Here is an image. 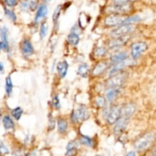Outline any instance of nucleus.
Here are the masks:
<instances>
[{
  "instance_id": "f257e3e1",
  "label": "nucleus",
  "mask_w": 156,
  "mask_h": 156,
  "mask_svg": "<svg viewBox=\"0 0 156 156\" xmlns=\"http://www.w3.org/2000/svg\"><path fill=\"white\" fill-rule=\"evenodd\" d=\"M114 5H110L107 9L108 12L112 15H123L129 13L133 9V2L130 1H114Z\"/></svg>"
},
{
  "instance_id": "f03ea898",
  "label": "nucleus",
  "mask_w": 156,
  "mask_h": 156,
  "mask_svg": "<svg viewBox=\"0 0 156 156\" xmlns=\"http://www.w3.org/2000/svg\"><path fill=\"white\" fill-rule=\"evenodd\" d=\"M155 140V134L152 132L147 133L141 136L134 143V147L138 151H144L152 145Z\"/></svg>"
},
{
  "instance_id": "7ed1b4c3",
  "label": "nucleus",
  "mask_w": 156,
  "mask_h": 156,
  "mask_svg": "<svg viewBox=\"0 0 156 156\" xmlns=\"http://www.w3.org/2000/svg\"><path fill=\"white\" fill-rule=\"evenodd\" d=\"M127 73L121 72L118 74L111 76L107 81V87L108 88H119V87L122 86L124 84V82H126V79H127Z\"/></svg>"
},
{
  "instance_id": "20e7f679",
  "label": "nucleus",
  "mask_w": 156,
  "mask_h": 156,
  "mask_svg": "<svg viewBox=\"0 0 156 156\" xmlns=\"http://www.w3.org/2000/svg\"><path fill=\"white\" fill-rule=\"evenodd\" d=\"M134 27L133 24H123V25L118 26L113 29L111 32V35L113 37H119L128 35L130 32L133 30Z\"/></svg>"
},
{
  "instance_id": "39448f33",
  "label": "nucleus",
  "mask_w": 156,
  "mask_h": 156,
  "mask_svg": "<svg viewBox=\"0 0 156 156\" xmlns=\"http://www.w3.org/2000/svg\"><path fill=\"white\" fill-rule=\"evenodd\" d=\"M148 49V45L145 42H136L131 45V56L133 59H136Z\"/></svg>"
},
{
  "instance_id": "423d86ee",
  "label": "nucleus",
  "mask_w": 156,
  "mask_h": 156,
  "mask_svg": "<svg viewBox=\"0 0 156 156\" xmlns=\"http://www.w3.org/2000/svg\"><path fill=\"white\" fill-rule=\"evenodd\" d=\"M126 17L117 15H110L105 19V24L107 27H118L124 24Z\"/></svg>"
},
{
  "instance_id": "0eeeda50",
  "label": "nucleus",
  "mask_w": 156,
  "mask_h": 156,
  "mask_svg": "<svg viewBox=\"0 0 156 156\" xmlns=\"http://www.w3.org/2000/svg\"><path fill=\"white\" fill-rule=\"evenodd\" d=\"M107 121L109 124H115L121 118V107L116 106L111 109L107 115Z\"/></svg>"
},
{
  "instance_id": "6e6552de",
  "label": "nucleus",
  "mask_w": 156,
  "mask_h": 156,
  "mask_svg": "<svg viewBox=\"0 0 156 156\" xmlns=\"http://www.w3.org/2000/svg\"><path fill=\"white\" fill-rule=\"evenodd\" d=\"M129 119L124 118V117H121L117 123L114 125V133L115 136H120L126 128L127 127L128 123H129Z\"/></svg>"
},
{
  "instance_id": "1a4fd4ad",
  "label": "nucleus",
  "mask_w": 156,
  "mask_h": 156,
  "mask_svg": "<svg viewBox=\"0 0 156 156\" xmlns=\"http://www.w3.org/2000/svg\"><path fill=\"white\" fill-rule=\"evenodd\" d=\"M130 39V37L129 35H125V36L119 37H116L111 41L108 44V47L111 49L117 48V47H120L126 44L128 41Z\"/></svg>"
},
{
  "instance_id": "9d476101",
  "label": "nucleus",
  "mask_w": 156,
  "mask_h": 156,
  "mask_svg": "<svg viewBox=\"0 0 156 156\" xmlns=\"http://www.w3.org/2000/svg\"><path fill=\"white\" fill-rule=\"evenodd\" d=\"M21 49L24 56H30L34 53V49L29 39H24L21 42Z\"/></svg>"
},
{
  "instance_id": "9b49d317",
  "label": "nucleus",
  "mask_w": 156,
  "mask_h": 156,
  "mask_svg": "<svg viewBox=\"0 0 156 156\" xmlns=\"http://www.w3.org/2000/svg\"><path fill=\"white\" fill-rule=\"evenodd\" d=\"M136 107L133 104H127L121 108V117L129 119V117L134 114Z\"/></svg>"
},
{
  "instance_id": "f8f14e48",
  "label": "nucleus",
  "mask_w": 156,
  "mask_h": 156,
  "mask_svg": "<svg viewBox=\"0 0 156 156\" xmlns=\"http://www.w3.org/2000/svg\"><path fill=\"white\" fill-rule=\"evenodd\" d=\"M78 148H79V142L76 140H73L69 142L66 146V156H74L77 153Z\"/></svg>"
},
{
  "instance_id": "ddd939ff",
  "label": "nucleus",
  "mask_w": 156,
  "mask_h": 156,
  "mask_svg": "<svg viewBox=\"0 0 156 156\" xmlns=\"http://www.w3.org/2000/svg\"><path fill=\"white\" fill-rule=\"evenodd\" d=\"M108 68V65L106 62H100L96 64L95 66L92 69V75L94 76H98L103 74L107 69Z\"/></svg>"
},
{
  "instance_id": "4468645a",
  "label": "nucleus",
  "mask_w": 156,
  "mask_h": 156,
  "mask_svg": "<svg viewBox=\"0 0 156 156\" xmlns=\"http://www.w3.org/2000/svg\"><path fill=\"white\" fill-rule=\"evenodd\" d=\"M127 59H128L127 53L124 51H121L112 55V56L111 57V61L113 62V63L118 64V63H120V62H123V61H125Z\"/></svg>"
},
{
  "instance_id": "2eb2a0df",
  "label": "nucleus",
  "mask_w": 156,
  "mask_h": 156,
  "mask_svg": "<svg viewBox=\"0 0 156 156\" xmlns=\"http://www.w3.org/2000/svg\"><path fill=\"white\" fill-rule=\"evenodd\" d=\"M0 35L2 38V50H5V51H9V40H8V30L6 27H2L0 29Z\"/></svg>"
},
{
  "instance_id": "dca6fc26",
  "label": "nucleus",
  "mask_w": 156,
  "mask_h": 156,
  "mask_svg": "<svg viewBox=\"0 0 156 156\" xmlns=\"http://www.w3.org/2000/svg\"><path fill=\"white\" fill-rule=\"evenodd\" d=\"M56 69H57V73H58V75L59 76V77L60 78L66 77V76L67 74V72H68V69H69L68 62L65 60L62 61V62H59V63L57 64Z\"/></svg>"
},
{
  "instance_id": "f3484780",
  "label": "nucleus",
  "mask_w": 156,
  "mask_h": 156,
  "mask_svg": "<svg viewBox=\"0 0 156 156\" xmlns=\"http://www.w3.org/2000/svg\"><path fill=\"white\" fill-rule=\"evenodd\" d=\"M48 12V9H47V5H41L38 7L37 11L36 16H35V22H39L41 19L45 18Z\"/></svg>"
},
{
  "instance_id": "a211bd4d",
  "label": "nucleus",
  "mask_w": 156,
  "mask_h": 156,
  "mask_svg": "<svg viewBox=\"0 0 156 156\" xmlns=\"http://www.w3.org/2000/svg\"><path fill=\"white\" fill-rule=\"evenodd\" d=\"M76 111L79 116V120H85L89 117V112L85 106L79 107V109L76 110Z\"/></svg>"
},
{
  "instance_id": "6ab92c4d",
  "label": "nucleus",
  "mask_w": 156,
  "mask_h": 156,
  "mask_svg": "<svg viewBox=\"0 0 156 156\" xmlns=\"http://www.w3.org/2000/svg\"><path fill=\"white\" fill-rule=\"evenodd\" d=\"M120 93V88H108V91H107V99L109 101H114L116 98L118 96V94Z\"/></svg>"
},
{
  "instance_id": "aec40b11",
  "label": "nucleus",
  "mask_w": 156,
  "mask_h": 156,
  "mask_svg": "<svg viewBox=\"0 0 156 156\" xmlns=\"http://www.w3.org/2000/svg\"><path fill=\"white\" fill-rule=\"evenodd\" d=\"M58 131L60 133H64L68 128V123L64 118H59L57 121Z\"/></svg>"
},
{
  "instance_id": "412c9836",
  "label": "nucleus",
  "mask_w": 156,
  "mask_h": 156,
  "mask_svg": "<svg viewBox=\"0 0 156 156\" xmlns=\"http://www.w3.org/2000/svg\"><path fill=\"white\" fill-rule=\"evenodd\" d=\"M2 123L5 129H11L15 127V123L9 116H5L2 118Z\"/></svg>"
},
{
  "instance_id": "4be33fe9",
  "label": "nucleus",
  "mask_w": 156,
  "mask_h": 156,
  "mask_svg": "<svg viewBox=\"0 0 156 156\" xmlns=\"http://www.w3.org/2000/svg\"><path fill=\"white\" fill-rule=\"evenodd\" d=\"M67 40H68L69 43L71 45L76 46L79 44V36L78 34H75L72 32L71 34L68 35L67 37Z\"/></svg>"
},
{
  "instance_id": "5701e85b",
  "label": "nucleus",
  "mask_w": 156,
  "mask_h": 156,
  "mask_svg": "<svg viewBox=\"0 0 156 156\" xmlns=\"http://www.w3.org/2000/svg\"><path fill=\"white\" fill-rule=\"evenodd\" d=\"M79 141L82 145L88 146V147H92L94 146V142H93L92 139L87 136H82L79 139Z\"/></svg>"
},
{
  "instance_id": "b1692460",
  "label": "nucleus",
  "mask_w": 156,
  "mask_h": 156,
  "mask_svg": "<svg viewBox=\"0 0 156 156\" xmlns=\"http://www.w3.org/2000/svg\"><path fill=\"white\" fill-rule=\"evenodd\" d=\"M88 66L86 63H83L82 65L79 66V69H78V74L79 76H82V77H86L88 73Z\"/></svg>"
},
{
  "instance_id": "393cba45",
  "label": "nucleus",
  "mask_w": 156,
  "mask_h": 156,
  "mask_svg": "<svg viewBox=\"0 0 156 156\" xmlns=\"http://www.w3.org/2000/svg\"><path fill=\"white\" fill-rule=\"evenodd\" d=\"M12 89H13V84L11 79V77H7L5 79V91L8 96H10L12 93Z\"/></svg>"
},
{
  "instance_id": "a878e982",
  "label": "nucleus",
  "mask_w": 156,
  "mask_h": 156,
  "mask_svg": "<svg viewBox=\"0 0 156 156\" xmlns=\"http://www.w3.org/2000/svg\"><path fill=\"white\" fill-rule=\"evenodd\" d=\"M22 114H23V110L21 109L20 107L14 108V109L11 111V114H12V116L17 120H20Z\"/></svg>"
},
{
  "instance_id": "bb28decb",
  "label": "nucleus",
  "mask_w": 156,
  "mask_h": 156,
  "mask_svg": "<svg viewBox=\"0 0 156 156\" xmlns=\"http://www.w3.org/2000/svg\"><path fill=\"white\" fill-rule=\"evenodd\" d=\"M47 31H48V25L47 24V23L43 22L41 25V28H40V36H41V37H45Z\"/></svg>"
},
{
  "instance_id": "cd10ccee",
  "label": "nucleus",
  "mask_w": 156,
  "mask_h": 156,
  "mask_svg": "<svg viewBox=\"0 0 156 156\" xmlns=\"http://www.w3.org/2000/svg\"><path fill=\"white\" fill-rule=\"evenodd\" d=\"M60 12H61V7L58 6L56 9H55L54 12L53 14V21L54 22L55 25L58 24V20H59V16H60Z\"/></svg>"
},
{
  "instance_id": "c85d7f7f",
  "label": "nucleus",
  "mask_w": 156,
  "mask_h": 156,
  "mask_svg": "<svg viewBox=\"0 0 156 156\" xmlns=\"http://www.w3.org/2000/svg\"><path fill=\"white\" fill-rule=\"evenodd\" d=\"M4 11H5V14L6 16L9 17V18H10L11 20H12V21H16L17 16H16V15H15V13L13 12V11L10 10V9H7V8H5Z\"/></svg>"
},
{
  "instance_id": "c756f323",
  "label": "nucleus",
  "mask_w": 156,
  "mask_h": 156,
  "mask_svg": "<svg viewBox=\"0 0 156 156\" xmlns=\"http://www.w3.org/2000/svg\"><path fill=\"white\" fill-rule=\"evenodd\" d=\"M52 105L56 109H59L60 108V101H59L57 95H55L53 97V98H52Z\"/></svg>"
},
{
  "instance_id": "7c9ffc66",
  "label": "nucleus",
  "mask_w": 156,
  "mask_h": 156,
  "mask_svg": "<svg viewBox=\"0 0 156 156\" xmlns=\"http://www.w3.org/2000/svg\"><path fill=\"white\" fill-rule=\"evenodd\" d=\"M96 105L100 108H104L105 106H106V99L103 97L98 98L96 100Z\"/></svg>"
},
{
  "instance_id": "2f4dec72",
  "label": "nucleus",
  "mask_w": 156,
  "mask_h": 156,
  "mask_svg": "<svg viewBox=\"0 0 156 156\" xmlns=\"http://www.w3.org/2000/svg\"><path fill=\"white\" fill-rule=\"evenodd\" d=\"M71 120L73 121V123H79V116H78L77 113H76V111H73V113L71 114Z\"/></svg>"
},
{
  "instance_id": "473e14b6",
  "label": "nucleus",
  "mask_w": 156,
  "mask_h": 156,
  "mask_svg": "<svg viewBox=\"0 0 156 156\" xmlns=\"http://www.w3.org/2000/svg\"><path fill=\"white\" fill-rule=\"evenodd\" d=\"M0 152L4 154H9V151L8 149V148L6 147L5 145L2 143V142L0 140Z\"/></svg>"
},
{
  "instance_id": "72a5a7b5",
  "label": "nucleus",
  "mask_w": 156,
  "mask_h": 156,
  "mask_svg": "<svg viewBox=\"0 0 156 156\" xmlns=\"http://www.w3.org/2000/svg\"><path fill=\"white\" fill-rule=\"evenodd\" d=\"M107 53V50L105 47H99L96 50V54L98 56H105Z\"/></svg>"
},
{
  "instance_id": "f704fd0d",
  "label": "nucleus",
  "mask_w": 156,
  "mask_h": 156,
  "mask_svg": "<svg viewBox=\"0 0 156 156\" xmlns=\"http://www.w3.org/2000/svg\"><path fill=\"white\" fill-rule=\"evenodd\" d=\"M38 6V3L37 2H34V1H30L29 2V8L31 11H34L35 9L37 8Z\"/></svg>"
},
{
  "instance_id": "c9c22d12",
  "label": "nucleus",
  "mask_w": 156,
  "mask_h": 156,
  "mask_svg": "<svg viewBox=\"0 0 156 156\" xmlns=\"http://www.w3.org/2000/svg\"><path fill=\"white\" fill-rule=\"evenodd\" d=\"M5 4L9 7H14L18 4V2L15 0H8V1H5Z\"/></svg>"
},
{
  "instance_id": "e433bc0d",
  "label": "nucleus",
  "mask_w": 156,
  "mask_h": 156,
  "mask_svg": "<svg viewBox=\"0 0 156 156\" xmlns=\"http://www.w3.org/2000/svg\"><path fill=\"white\" fill-rule=\"evenodd\" d=\"M21 10H26L29 8V2H21L20 5Z\"/></svg>"
},
{
  "instance_id": "4c0bfd02",
  "label": "nucleus",
  "mask_w": 156,
  "mask_h": 156,
  "mask_svg": "<svg viewBox=\"0 0 156 156\" xmlns=\"http://www.w3.org/2000/svg\"><path fill=\"white\" fill-rule=\"evenodd\" d=\"M49 120H50V123H49V126H50V129H54L55 123H54V120H53V118H52L51 117H50V118H49Z\"/></svg>"
},
{
  "instance_id": "58836bf2",
  "label": "nucleus",
  "mask_w": 156,
  "mask_h": 156,
  "mask_svg": "<svg viewBox=\"0 0 156 156\" xmlns=\"http://www.w3.org/2000/svg\"><path fill=\"white\" fill-rule=\"evenodd\" d=\"M151 155L152 156H156V143L155 145L154 146L153 149H152V152H151Z\"/></svg>"
},
{
  "instance_id": "ea45409f",
  "label": "nucleus",
  "mask_w": 156,
  "mask_h": 156,
  "mask_svg": "<svg viewBox=\"0 0 156 156\" xmlns=\"http://www.w3.org/2000/svg\"><path fill=\"white\" fill-rule=\"evenodd\" d=\"M4 70H5L4 65H3L2 62H0V73H4Z\"/></svg>"
},
{
  "instance_id": "a19ab883",
  "label": "nucleus",
  "mask_w": 156,
  "mask_h": 156,
  "mask_svg": "<svg viewBox=\"0 0 156 156\" xmlns=\"http://www.w3.org/2000/svg\"><path fill=\"white\" fill-rule=\"evenodd\" d=\"M126 156H136V153L134 152H128Z\"/></svg>"
},
{
  "instance_id": "79ce46f5",
  "label": "nucleus",
  "mask_w": 156,
  "mask_h": 156,
  "mask_svg": "<svg viewBox=\"0 0 156 156\" xmlns=\"http://www.w3.org/2000/svg\"><path fill=\"white\" fill-rule=\"evenodd\" d=\"M3 47H2V42H0V50H2Z\"/></svg>"
},
{
  "instance_id": "37998d69",
  "label": "nucleus",
  "mask_w": 156,
  "mask_h": 156,
  "mask_svg": "<svg viewBox=\"0 0 156 156\" xmlns=\"http://www.w3.org/2000/svg\"><path fill=\"white\" fill-rule=\"evenodd\" d=\"M0 156H2V155H1V154H0Z\"/></svg>"
}]
</instances>
